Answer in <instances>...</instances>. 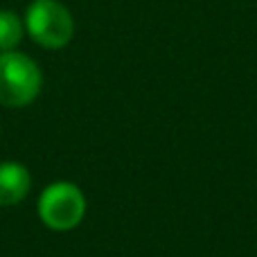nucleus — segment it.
<instances>
[{
  "instance_id": "f257e3e1",
  "label": "nucleus",
  "mask_w": 257,
  "mask_h": 257,
  "mask_svg": "<svg viewBox=\"0 0 257 257\" xmlns=\"http://www.w3.org/2000/svg\"><path fill=\"white\" fill-rule=\"evenodd\" d=\"M41 68L23 52H0V104L21 108L32 104L41 93Z\"/></svg>"
},
{
  "instance_id": "f03ea898",
  "label": "nucleus",
  "mask_w": 257,
  "mask_h": 257,
  "mask_svg": "<svg viewBox=\"0 0 257 257\" xmlns=\"http://www.w3.org/2000/svg\"><path fill=\"white\" fill-rule=\"evenodd\" d=\"M39 217L50 230H75L86 217V196L75 183H50L39 196Z\"/></svg>"
},
{
  "instance_id": "7ed1b4c3",
  "label": "nucleus",
  "mask_w": 257,
  "mask_h": 257,
  "mask_svg": "<svg viewBox=\"0 0 257 257\" xmlns=\"http://www.w3.org/2000/svg\"><path fill=\"white\" fill-rule=\"evenodd\" d=\"M25 27L32 41L48 50L66 48L75 36V21L57 0H34L25 14Z\"/></svg>"
},
{
  "instance_id": "20e7f679",
  "label": "nucleus",
  "mask_w": 257,
  "mask_h": 257,
  "mask_svg": "<svg viewBox=\"0 0 257 257\" xmlns=\"http://www.w3.org/2000/svg\"><path fill=\"white\" fill-rule=\"evenodd\" d=\"M32 187V176L25 165L5 160L0 163V208H12L21 203Z\"/></svg>"
},
{
  "instance_id": "39448f33",
  "label": "nucleus",
  "mask_w": 257,
  "mask_h": 257,
  "mask_svg": "<svg viewBox=\"0 0 257 257\" xmlns=\"http://www.w3.org/2000/svg\"><path fill=\"white\" fill-rule=\"evenodd\" d=\"M23 41V23L16 12H0V52H12Z\"/></svg>"
}]
</instances>
